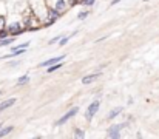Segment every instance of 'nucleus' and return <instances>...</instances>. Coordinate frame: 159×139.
Instances as JSON below:
<instances>
[{"label": "nucleus", "instance_id": "nucleus-1", "mask_svg": "<svg viewBox=\"0 0 159 139\" xmlns=\"http://www.w3.org/2000/svg\"><path fill=\"white\" fill-rule=\"evenodd\" d=\"M77 111H79V108H77V107H74L73 110H70V111H68V113H66V114L63 116V118H60V119L57 121V125H63L65 122H68V121H70L71 118H74Z\"/></svg>", "mask_w": 159, "mask_h": 139}, {"label": "nucleus", "instance_id": "nucleus-2", "mask_svg": "<svg viewBox=\"0 0 159 139\" xmlns=\"http://www.w3.org/2000/svg\"><path fill=\"white\" fill-rule=\"evenodd\" d=\"M97 110H99V102L96 101V102H93L91 105H90L88 110H87V121H91L93 116L97 113Z\"/></svg>", "mask_w": 159, "mask_h": 139}, {"label": "nucleus", "instance_id": "nucleus-3", "mask_svg": "<svg viewBox=\"0 0 159 139\" xmlns=\"http://www.w3.org/2000/svg\"><path fill=\"white\" fill-rule=\"evenodd\" d=\"M8 31H9L11 34H14V36H17V34H22V33H25L20 23H11V25L8 27Z\"/></svg>", "mask_w": 159, "mask_h": 139}, {"label": "nucleus", "instance_id": "nucleus-4", "mask_svg": "<svg viewBox=\"0 0 159 139\" xmlns=\"http://www.w3.org/2000/svg\"><path fill=\"white\" fill-rule=\"evenodd\" d=\"M54 9L62 16V14L68 9V2H66V0H59V2L56 3V6H54Z\"/></svg>", "mask_w": 159, "mask_h": 139}, {"label": "nucleus", "instance_id": "nucleus-5", "mask_svg": "<svg viewBox=\"0 0 159 139\" xmlns=\"http://www.w3.org/2000/svg\"><path fill=\"white\" fill-rule=\"evenodd\" d=\"M121 125H113L108 130V137H119L121 136Z\"/></svg>", "mask_w": 159, "mask_h": 139}, {"label": "nucleus", "instance_id": "nucleus-6", "mask_svg": "<svg viewBox=\"0 0 159 139\" xmlns=\"http://www.w3.org/2000/svg\"><path fill=\"white\" fill-rule=\"evenodd\" d=\"M47 12H48V19H50V23H53V22H56L59 17H60V14L54 9V8H50V9H47Z\"/></svg>", "mask_w": 159, "mask_h": 139}, {"label": "nucleus", "instance_id": "nucleus-7", "mask_svg": "<svg viewBox=\"0 0 159 139\" xmlns=\"http://www.w3.org/2000/svg\"><path fill=\"white\" fill-rule=\"evenodd\" d=\"M63 59H65V56H59V57H54V59H50V60H45V62L40 63V66H50V65H54V63H57Z\"/></svg>", "mask_w": 159, "mask_h": 139}, {"label": "nucleus", "instance_id": "nucleus-8", "mask_svg": "<svg viewBox=\"0 0 159 139\" xmlns=\"http://www.w3.org/2000/svg\"><path fill=\"white\" fill-rule=\"evenodd\" d=\"M99 76H101V73H94V74L85 76V77H82V84H91V82H94L96 79H99Z\"/></svg>", "mask_w": 159, "mask_h": 139}, {"label": "nucleus", "instance_id": "nucleus-9", "mask_svg": "<svg viewBox=\"0 0 159 139\" xmlns=\"http://www.w3.org/2000/svg\"><path fill=\"white\" fill-rule=\"evenodd\" d=\"M16 104V99L14 98H11V99H8V101H5V102H2L0 104V113H2L3 110H6V108H9L11 105H14Z\"/></svg>", "mask_w": 159, "mask_h": 139}, {"label": "nucleus", "instance_id": "nucleus-10", "mask_svg": "<svg viewBox=\"0 0 159 139\" xmlns=\"http://www.w3.org/2000/svg\"><path fill=\"white\" fill-rule=\"evenodd\" d=\"M121 111H122V107H118V108H113V110H111V111L108 113V119H115V118H116V116H118V114H119Z\"/></svg>", "mask_w": 159, "mask_h": 139}, {"label": "nucleus", "instance_id": "nucleus-11", "mask_svg": "<svg viewBox=\"0 0 159 139\" xmlns=\"http://www.w3.org/2000/svg\"><path fill=\"white\" fill-rule=\"evenodd\" d=\"M14 42V37H9V39H0V46H6V45H9V43H12Z\"/></svg>", "mask_w": 159, "mask_h": 139}, {"label": "nucleus", "instance_id": "nucleus-12", "mask_svg": "<svg viewBox=\"0 0 159 139\" xmlns=\"http://www.w3.org/2000/svg\"><path fill=\"white\" fill-rule=\"evenodd\" d=\"M28 80H30V76H28V74H25V76H22V77L17 80V85H23V84H26Z\"/></svg>", "mask_w": 159, "mask_h": 139}, {"label": "nucleus", "instance_id": "nucleus-13", "mask_svg": "<svg viewBox=\"0 0 159 139\" xmlns=\"http://www.w3.org/2000/svg\"><path fill=\"white\" fill-rule=\"evenodd\" d=\"M11 131H12V127H6V128H3V130H0V137H3V136L9 134Z\"/></svg>", "mask_w": 159, "mask_h": 139}, {"label": "nucleus", "instance_id": "nucleus-14", "mask_svg": "<svg viewBox=\"0 0 159 139\" xmlns=\"http://www.w3.org/2000/svg\"><path fill=\"white\" fill-rule=\"evenodd\" d=\"M59 68H62V63H59V65H57V63H54V65H51V66L47 70V71H48V73H53V71H57Z\"/></svg>", "mask_w": 159, "mask_h": 139}, {"label": "nucleus", "instance_id": "nucleus-15", "mask_svg": "<svg viewBox=\"0 0 159 139\" xmlns=\"http://www.w3.org/2000/svg\"><path fill=\"white\" fill-rule=\"evenodd\" d=\"M74 136H76V137H83L85 133H83L80 128H76V130H74Z\"/></svg>", "mask_w": 159, "mask_h": 139}, {"label": "nucleus", "instance_id": "nucleus-16", "mask_svg": "<svg viewBox=\"0 0 159 139\" xmlns=\"http://www.w3.org/2000/svg\"><path fill=\"white\" fill-rule=\"evenodd\" d=\"M70 39H71V36H66V37H63V39H62V40L59 42V45H62V46H63V45H65V43H66L68 40H70Z\"/></svg>", "mask_w": 159, "mask_h": 139}, {"label": "nucleus", "instance_id": "nucleus-17", "mask_svg": "<svg viewBox=\"0 0 159 139\" xmlns=\"http://www.w3.org/2000/svg\"><path fill=\"white\" fill-rule=\"evenodd\" d=\"M0 30H5V17L0 16Z\"/></svg>", "mask_w": 159, "mask_h": 139}, {"label": "nucleus", "instance_id": "nucleus-18", "mask_svg": "<svg viewBox=\"0 0 159 139\" xmlns=\"http://www.w3.org/2000/svg\"><path fill=\"white\" fill-rule=\"evenodd\" d=\"M8 36V31H5V30H0V39H5Z\"/></svg>", "mask_w": 159, "mask_h": 139}, {"label": "nucleus", "instance_id": "nucleus-19", "mask_svg": "<svg viewBox=\"0 0 159 139\" xmlns=\"http://www.w3.org/2000/svg\"><path fill=\"white\" fill-rule=\"evenodd\" d=\"M87 16H88V12H80V14H79V19H85Z\"/></svg>", "mask_w": 159, "mask_h": 139}, {"label": "nucleus", "instance_id": "nucleus-20", "mask_svg": "<svg viewBox=\"0 0 159 139\" xmlns=\"http://www.w3.org/2000/svg\"><path fill=\"white\" fill-rule=\"evenodd\" d=\"M59 39H60V37H59V36H57V37H54V39H51V40H50V43H54V42H57V40H59Z\"/></svg>", "mask_w": 159, "mask_h": 139}, {"label": "nucleus", "instance_id": "nucleus-21", "mask_svg": "<svg viewBox=\"0 0 159 139\" xmlns=\"http://www.w3.org/2000/svg\"><path fill=\"white\" fill-rule=\"evenodd\" d=\"M121 0H111V5H116V3H119Z\"/></svg>", "mask_w": 159, "mask_h": 139}, {"label": "nucleus", "instance_id": "nucleus-22", "mask_svg": "<svg viewBox=\"0 0 159 139\" xmlns=\"http://www.w3.org/2000/svg\"><path fill=\"white\" fill-rule=\"evenodd\" d=\"M0 128H2V124H0Z\"/></svg>", "mask_w": 159, "mask_h": 139}, {"label": "nucleus", "instance_id": "nucleus-23", "mask_svg": "<svg viewBox=\"0 0 159 139\" xmlns=\"http://www.w3.org/2000/svg\"><path fill=\"white\" fill-rule=\"evenodd\" d=\"M0 94H2V91H0Z\"/></svg>", "mask_w": 159, "mask_h": 139}]
</instances>
